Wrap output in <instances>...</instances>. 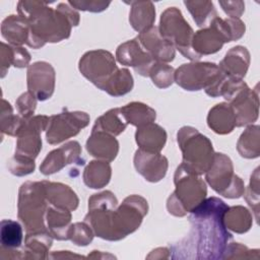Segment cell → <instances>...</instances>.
I'll list each match as a JSON object with an SVG mask.
<instances>
[{"mask_svg":"<svg viewBox=\"0 0 260 260\" xmlns=\"http://www.w3.org/2000/svg\"><path fill=\"white\" fill-rule=\"evenodd\" d=\"M50 118L39 115L25 119L20 130L17 133V142L15 154L30 159H35L42 149V130L47 129Z\"/></svg>","mask_w":260,"mask_h":260,"instance_id":"7c38bea8","label":"cell"},{"mask_svg":"<svg viewBox=\"0 0 260 260\" xmlns=\"http://www.w3.org/2000/svg\"><path fill=\"white\" fill-rule=\"evenodd\" d=\"M207 124L217 134H226L236 127V117L233 109L225 103L214 106L208 113Z\"/></svg>","mask_w":260,"mask_h":260,"instance_id":"d4e9b609","label":"cell"},{"mask_svg":"<svg viewBox=\"0 0 260 260\" xmlns=\"http://www.w3.org/2000/svg\"><path fill=\"white\" fill-rule=\"evenodd\" d=\"M111 2L104 1H68V4L75 9L91 11V12H101L107 9Z\"/></svg>","mask_w":260,"mask_h":260,"instance_id":"ab89813d","label":"cell"},{"mask_svg":"<svg viewBox=\"0 0 260 260\" xmlns=\"http://www.w3.org/2000/svg\"><path fill=\"white\" fill-rule=\"evenodd\" d=\"M86 149L96 158L112 161L117 156L119 143L115 139V136L109 133L91 131V135L86 141Z\"/></svg>","mask_w":260,"mask_h":260,"instance_id":"d6986e66","label":"cell"},{"mask_svg":"<svg viewBox=\"0 0 260 260\" xmlns=\"http://www.w3.org/2000/svg\"><path fill=\"white\" fill-rule=\"evenodd\" d=\"M17 11L29 26L27 46L39 49L46 43H56L70 37L71 27L79 23L78 12L68 3L53 9L43 1H19Z\"/></svg>","mask_w":260,"mask_h":260,"instance_id":"3957f363","label":"cell"},{"mask_svg":"<svg viewBox=\"0 0 260 260\" xmlns=\"http://www.w3.org/2000/svg\"><path fill=\"white\" fill-rule=\"evenodd\" d=\"M175 192L169 197L167 208L176 216H184L201 203L207 193L205 182L181 164L175 173Z\"/></svg>","mask_w":260,"mask_h":260,"instance_id":"5b68a950","label":"cell"},{"mask_svg":"<svg viewBox=\"0 0 260 260\" xmlns=\"http://www.w3.org/2000/svg\"><path fill=\"white\" fill-rule=\"evenodd\" d=\"M219 5H221L224 12L229 14L230 17H233V18H239L245 10L244 9L245 4L242 1H237V2L219 1Z\"/></svg>","mask_w":260,"mask_h":260,"instance_id":"b9f144b4","label":"cell"},{"mask_svg":"<svg viewBox=\"0 0 260 260\" xmlns=\"http://www.w3.org/2000/svg\"><path fill=\"white\" fill-rule=\"evenodd\" d=\"M225 78L219 67L209 62H193L180 66L174 75V80L186 90L205 89L210 96H218V89Z\"/></svg>","mask_w":260,"mask_h":260,"instance_id":"ba28073f","label":"cell"},{"mask_svg":"<svg viewBox=\"0 0 260 260\" xmlns=\"http://www.w3.org/2000/svg\"><path fill=\"white\" fill-rule=\"evenodd\" d=\"M25 119L19 116H15L12 113V108L9 103L2 100L1 109V131L10 136H16L20 130Z\"/></svg>","mask_w":260,"mask_h":260,"instance_id":"e575fe53","label":"cell"},{"mask_svg":"<svg viewBox=\"0 0 260 260\" xmlns=\"http://www.w3.org/2000/svg\"><path fill=\"white\" fill-rule=\"evenodd\" d=\"M135 139L140 149L149 152H159L165 146L167 133L164 128L152 122L138 127Z\"/></svg>","mask_w":260,"mask_h":260,"instance_id":"44dd1931","label":"cell"},{"mask_svg":"<svg viewBox=\"0 0 260 260\" xmlns=\"http://www.w3.org/2000/svg\"><path fill=\"white\" fill-rule=\"evenodd\" d=\"M1 250H6L10 253L20 252L17 249L22 244L23 233L19 222L11 219H3L0 229Z\"/></svg>","mask_w":260,"mask_h":260,"instance_id":"f1b7e54d","label":"cell"},{"mask_svg":"<svg viewBox=\"0 0 260 260\" xmlns=\"http://www.w3.org/2000/svg\"><path fill=\"white\" fill-rule=\"evenodd\" d=\"M30 61L29 53L22 47L12 46V65L17 68H23L27 66Z\"/></svg>","mask_w":260,"mask_h":260,"instance_id":"60d3db41","label":"cell"},{"mask_svg":"<svg viewBox=\"0 0 260 260\" xmlns=\"http://www.w3.org/2000/svg\"><path fill=\"white\" fill-rule=\"evenodd\" d=\"M174 68L160 62H155L149 72V76L153 84L159 88L169 87L174 81Z\"/></svg>","mask_w":260,"mask_h":260,"instance_id":"d590c367","label":"cell"},{"mask_svg":"<svg viewBox=\"0 0 260 260\" xmlns=\"http://www.w3.org/2000/svg\"><path fill=\"white\" fill-rule=\"evenodd\" d=\"M45 185L46 198L51 205L73 211L78 206V198L69 186L62 183L43 181Z\"/></svg>","mask_w":260,"mask_h":260,"instance_id":"7402d4cb","label":"cell"},{"mask_svg":"<svg viewBox=\"0 0 260 260\" xmlns=\"http://www.w3.org/2000/svg\"><path fill=\"white\" fill-rule=\"evenodd\" d=\"M52 235L49 231L27 233L25 237L26 257L47 258V252L52 245Z\"/></svg>","mask_w":260,"mask_h":260,"instance_id":"4dcf8cb0","label":"cell"},{"mask_svg":"<svg viewBox=\"0 0 260 260\" xmlns=\"http://www.w3.org/2000/svg\"><path fill=\"white\" fill-rule=\"evenodd\" d=\"M238 151L241 156L254 158L259 156V127L250 126L238 141Z\"/></svg>","mask_w":260,"mask_h":260,"instance_id":"836d02e7","label":"cell"},{"mask_svg":"<svg viewBox=\"0 0 260 260\" xmlns=\"http://www.w3.org/2000/svg\"><path fill=\"white\" fill-rule=\"evenodd\" d=\"M44 182H25L18 194V218L23 223L26 234L48 231L45 225L48 209Z\"/></svg>","mask_w":260,"mask_h":260,"instance_id":"8992f818","label":"cell"},{"mask_svg":"<svg viewBox=\"0 0 260 260\" xmlns=\"http://www.w3.org/2000/svg\"><path fill=\"white\" fill-rule=\"evenodd\" d=\"M7 168L9 172L15 176H25L34 172L35 159L14 154V156L7 161Z\"/></svg>","mask_w":260,"mask_h":260,"instance_id":"74e56055","label":"cell"},{"mask_svg":"<svg viewBox=\"0 0 260 260\" xmlns=\"http://www.w3.org/2000/svg\"><path fill=\"white\" fill-rule=\"evenodd\" d=\"M183 153V165L196 175L206 173L212 165L214 152L210 140L197 129L185 126L177 134Z\"/></svg>","mask_w":260,"mask_h":260,"instance_id":"52a82bcc","label":"cell"},{"mask_svg":"<svg viewBox=\"0 0 260 260\" xmlns=\"http://www.w3.org/2000/svg\"><path fill=\"white\" fill-rule=\"evenodd\" d=\"M205 179L211 188L228 198H239L244 194V183L234 174L233 164L223 153H214L212 165L205 173Z\"/></svg>","mask_w":260,"mask_h":260,"instance_id":"30bf717a","label":"cell"},{"mask_svg":"<svg viewBox=\"0 0 260 260\" xmlns=\"http://www.w3.org/2000/svg\"><path fill=\"white\" fill-rule=\"evenodd\" d=\"M111 178V166L109 161L92 160L90 161L83 173V181L86 186L93 189L105 187Z\"/></svg>","mask_w":260,"mask_h":260,"instance_id":"4316f807","label":"cell"},{"mask_svg":"<svg viewBox=\"0 0 260 260\" xmlns=\"http://www.w3.org/2000/svg\"><path fill=\"white\" fill-rule=\"evenodd\" d=\"M71 211L54 205L48 206L46 213L47 229L51 235L57 240H68V232L70 229Z\"/></svg>","mask_w":260,"mask_h":260,"instance_id":"cb8c5ba5","label":"cell"},{"mask_svg":"<svg viewBox=\"0 0 260 260\" xmlns=\"http://www.w3.org/2000/svg\"><path fill=\"white\" fill-rule=\"evenodd\" d=\"M236 117V126L253 123L258 117V93L244 85L229 101Z\"/></svg>","mask_w":260,"mask_h":260,"instance_id":"9a60e30c","label":"cell"},{"mask_svg":"<svg viewBox=\"0 0 260 260\" xmlns=\"http://www.w3.org/2000/svg\"><path fill=\"white\" fill-rule=\"evenodd\" d=\"M158 30L160 36L171 42L186 58L190 60L201 58L192 48L194 31L178 8L170 7L161 13Z\"/></svg>","mask_w":260,"mask_h":260,"instance_id":"9c48e42d","label":"cell"},{"mask_svg":"<svg viewBox=\"0 0 260 260\" xmlns=\"http://www.w3.org/2000/svg\"><path fill=\"white\" fill-rule=\"evenodd\" d=\"M136 171L149 182L160 181L168 170V159L159 152H149L138 149L134 155Z\"/></svg>","mask_w":260,"mask_h":260,"instance_id":"e0dca14e","label":"cell"},{"mask_svg":"<svg viewBox=\"0 0 260 260\" xmlns=\"http://www.w3.org/2000/svg\"><path fill=\"white\" fill-rule=\"evenodd\" d=\"M147 210V201L141 196H128L118 206L115 195L111 191H104L88 199V213L84 221L95 236L119 241L139 228Z\"/></svg>","mask_w":260,"mask_h":260,"instance_id":"7a4b0ae2","label":"cell"},{"mask_svg":"<svg viewBox=\"0 0 260 260\" xmlns=\"http://www.w3.org/2000/svg\"><path fill=\"white\" fill-rule=\"evenodd\" d=\"M80 152L81 148L79 143L77 141H69L48 153L40 167V171L46 176L59 172L68 164L79 159Z\"/></svg>","mask_w":260,"mask_h":260,"instance_id":"ac0fdd59","label":"cell"},{"mask_svg":"<svg viewBox=\"0 0 260 260\" xmlns=\"http://www.w3.org/2000/svg\"><path fill=\"white\" fill-rule=\"evenodd\" d=\"M137 39L155 62L166 63L174 60L175 47L160 36L157 26H151L147 30L140 32Z\"/></svg>","mask_w":260,"mask_h":260,"instance_id":"2e32d148","label":"cell"},{"mask_svg":"<svg viewBox=\"0 0 260 260\" xmlns=\"http://www.w3.org/2000/svg\"><path fill=\"white\" fill-rule=\"evenodd\" d=\"M93 235V231L88 223L85 221L76 222L71 224L68 232V239L77 246H86L92 241Z\"/></svg>","mask_w":260,"mask_h":260,"instance_id":"8d00e7d4","label":"cell"},{"mask_svg":"<svg viewBox=\"0 0 260 260\" xmlns=\"http://www.w3.org/2000/svg\"><path fill=\"white\" fill-rule=\"evenodd\" d=\"M121 112L128 124L140 127L149 123H152L155 120V111L148 107L145 104L133 102L122 108Z\"/></svg>","mask_w":260,"mask_h":260,"instance_id":"83f0119b","label":"cell"},{"mask_svg":"<svg viewBox=\"0 0 260 260\" xmlns=\"http://www.w3.org/2000/svg\"><path fill=\"white\" fill-rule=\"evenodd\" d=\"M184 4L198 26H209L211 21L217 17L213 3L210 1H184Z\"/></svg>","mask_w":260,"mask_h":260,"instance_id":"d6a6232c","label":"cell"},{"mask_svg":"<svg viewBox=\"0 0 260 260\" xmlns=\"http://www.w3.org/2000/svg\"><path fill=\"white\" fill-rule=\"evenodd\" d=\"M55 88V70L51 64L39 61L27 68V89L38 100L50 99Z\"/></svg>","mask_w":260,"mask_h":260,"instance_id":"4fadbf2b","label":"cell"},{"mask_svg":"<svg viewBox=\"0 0 260 260\" xmlns=\"http://www.w3.org/2000/svg\"><path fill=\"white\" fill-rule=\"evenodd\" d=\"M223 223L226 229L243 234L252 225V214L243 206L229 207L223 214Z\"/></svg>","mask_w":260,"mask_h":260,"instance_id":"1f68e13d","label":"cell"},{"mask_svg":"<svg viewBox=\"0 0 260 260\" xmlns=\"http://www.w3.org/2000/svg\"><path fill=\"white\" fill-rule=\"evenodd\" d=\"M116 57L119 63L133 67L142 76H149V72L155 63L137 38L121 44L116 51Z\"/></svg>","mask_w":260,"mask_h":260,"instance_id":"5bb4252c","label":"cell"},{"mask_svg":"<svg viewBox=\"0 0 260 260\" xmlns=\"http://www.w3.org/2000/svg\"><path fill=\"white\" fill-rule=\"evenodd\" d=\"M15 106H16L18 113L20 114V117H22L24 119H29V118H31V116L36 110L37 99L29 91H27V92L22 93L17 99V101L15 102Z\"/></svg>","mask_w":260,"mask_h":260,"instance_id":"f35d334b","label":"cell"},{"mask_svg":"<svg viewBox=\"0 0 260 260\" xmlns=\"http://www.w3.org/2000/svg\"><path fill=\"white\" fill-rule=\"evenodd\" d=\"M229 206L219 198L204 199L190 211L191 230L187 238L172 247V258L220 259L232 240L223 223Z\"/></svg>","mask_w":260,"mask_h":260,"instance_id":"6da1fadb","label":"cell"},{"mask_svg":"<svg viewBox=\"0 0 260 260\" xmlns=\"http://www.w3.org/2000/svg\"><path fill=\"white\" fill-rule=\"evenodd\" d=\"M78 67L85 78L112 96L124 95L133 88V77L129 70L119 69L114 56L106 50L86 52L79 60Z\"/></svg>","mask_w":260,"mask_h":260,"instance_id":"277c9868","label":"cell"},{"mask_svg":"<svg viewBox=\"0 0 260 260\" xmlns=\"http://www.w3.org/2000/svg\"><path fill=\"white\" fill-rule=\"evenodd\" d=\"M127 3L131 4L129 21L135 30L140 34L153 26L152 24L155 19V9L152 2L132 1Z\"/></svg>","mask_w":260,"mask_h":260,"instance_id":"484cf974","label":"cell"},{"mask_svg":"<svg viewBox=\"0 0 260 260\" xmlns=\"http://www.w3.org/2000/svg\"><path fill=\"white\" fill-rule=\"evenodd\" d=\"M250 54L245 47L237 46L232 48L219 63V69L230 78L242 79L248 70Z\"/></svg>","mask_w":260,"mask_h":260,"instance_id":"ffe728a7","label":"cell"},{"mask_svg":"<svg viewBox=\"0 0 260 260\" xmlns=\"http://www.w3.org/2000/svg\"><path fill=\"white\" fill-rule=\"evenodd\" d=\"M89 123V116L84 112H63L50 117L46 138L50 144H58L75 136Z\"/></svg>","mask_w":260,"mask_h":260,"instance_id":"8fae6325","label":"cell"},{"mask_svg":"<svg viewBox=\"0 0 260 260\" xmlns=\"http://www.w3.org/2000/svg\"><path fill=\"white\" fill-rule=\"evenodd\" d=\"M127 124L121 109L116 108L108 111L96 119L91 131H103L116 136L125 130Z\"/></svg>","mask_w":260,"mask_h":260,"instance_id":"f546056e","label":"cell"},{"mask_svg":"<svg viewBox=\"0 0 260 260\" xmlns=\"http://www.w3.org/2000/svg\"><path fill=\"white\" fill-rule=\"evenodd\" d=\"M29 26L19 15H9L1 24L2 37L11 45L21 47L27 44L29 39Z\"/></svg>","mask_w":260,"mask_h":260,"instance_id":"603a6c76","label":"cell"}]
</instances>
